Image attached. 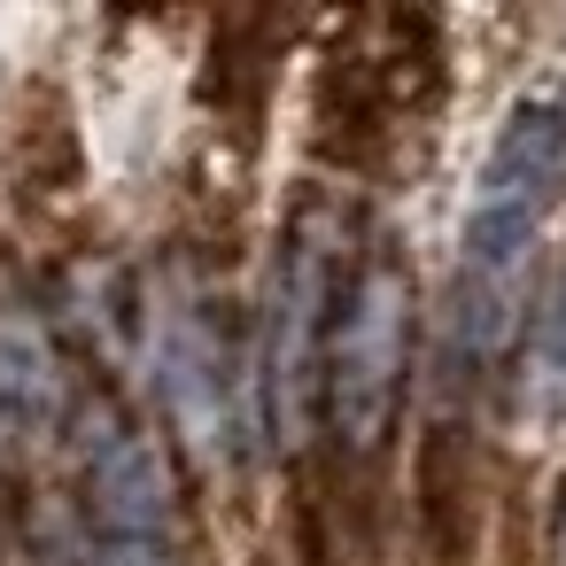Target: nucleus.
<instances>
[{
    "label": "nucleus",
    "mask_w": 566,
    "mask_h": 566,
    "mask_svg": "<svg viewBox=\"0 0 566 566\" xmlns=\"http://www.w3.org/2000/svg\"><path fill=\"white\" fill-rule=\"evenodd\" d=\"M566 195V102H527L496 133L465 233H458V287H450V357L473 380L489 349L504 342V303L527 272V249L543 241L551 210Z\"/></svg>",
    "instance_id": "nucleus-1"
},
{
    "label": "nucleus",
    "mask_w": 566,
    "mask_h": 566,
    "mask_svg": "<svg viewBox=\"0 0 566 566\" xmlns=\"http://www.w3.org/2000/svg\"><path fill=\"white\" fill-rule=\"evenodd\" d=\"M403 365H411V280L396 256H365L342 280L326 373H318V419L349 458H365L388 434Z\"/></svg>",
    "instance_id": "nucleus-2"
},
{
    "label": "nucleus",
    "mask_w": 566,
    "mask_h": 566,
    "mask_svg": "<svg viewBox=\"0 0 566 566\" xmlns=\"http://www.w3.org/2000/svg\"><path fill=\"white\" fill-rule=\"evenodd\" d=\"M78 481H86V520L109 551V566H171V481L156 442L94 403L86 411V450H78Z\"/></svg>",
    "instance_id": "nucleus-3"
},
{
    "label": "nucleus",
    "mask_w": 566,
    "mask_h": 566,
    "mask_svg": "<svg viewBox=\"0 0 566 566\" xmlns=\"http://www.w3.org/2000/svg\"><path fill=\"white\" fill-rule=\"evenodd\" d=\"M342 280H349V264H342L334 233L326 226H318V241L295 233L287 272H280V303H272V357H264V396H272V427L287 450L311 442V427H318V373H326Z\"/></svg>",
    "instance_id": "nucleus-4"
},
{
    "label": "nucleus",
    "mask_w": 566,
    "mask_h": 566,
    "mask_svg": "<svg viewBox=\"0 0 566 566\" xmlns=\"http://www.w3.org/2000/svg\"><path fill=\"white\" fill-rule=\"evenodd\" d=\"M535 373L551 388H566V280H558V303L543 311V342H535Z\"/></svg>",
    "instance_id": "nucleus-5"
}]
</instances>
